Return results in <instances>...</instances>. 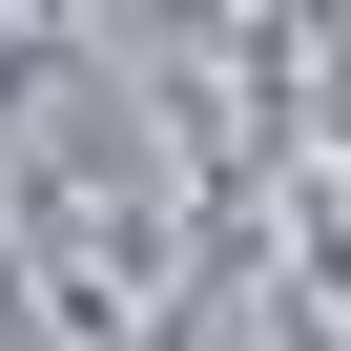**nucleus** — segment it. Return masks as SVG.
Returning a JSON list of instances; mask_svg holds the SVG:
<instances>
[]
</instances>
